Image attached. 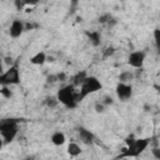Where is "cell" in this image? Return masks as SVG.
Segmentation results:
<instances>
[{"label": "cell", "instance_id": "obj_10", "mask_svg": "<svg viewBox=\"0 0 160 160\" xmlns=\"http://www.w3.org/2000/svg\"><path fill=\"white\" fill-rule=\"evenodd\" d=\"M86 76H88V74H86V71H84V70L76 72V74L71 78V85L75 86V88H80V85L84 82V80L86 79Z\"/></svg>", "mask_w": 160, "mask_h": 160}, {"label": "cell", "instance_id": "obj_2", "mask_svg": "<svg viewBox=\"0 0 160 160\" xmlns=\"http://www.w3.org/2000/svg\"><path fill=\"white\" fill-rule=\"evenodd\" d=\"M56 99L60 104H62L68 109H75L78 102H79L75 86H72L71 84L60 88L58 94H56Z\"/></svg>", "mask_w": 160, "mask_h": 160}, {"label": "cell", "instance_id": "obj_19", "mask_svg": "<svg viewBox=\"0 0 160 160\" xmlns=\"http://www.w3.org/2000/svg\"><path fill=\"white\" fill-rule=\"evenodd\" d=\"M95 110H96V112H102L105 110V106L101 102H98V104H95Z\"/></svg>", "mask_w": 160, "mask_h": 160}, {"label": "cell", "instance_id": "obj_3", "mask_svg": "<svg viewBox=\"0 0 160 160\" xmlns=\"http://www.w3.org/2000/svg\"><path fill=\"white\" fill-rule=\"evenodd\" d=\"M150 144V139L149 138H142V139H135L131 144H129L122 152L119 155L118 159H124V158H136L139 156L141 152H144V150L149 146Z\"/></svg>", "mask_w": 160, "mask_h": 160}, {"label": "cell", "instance_id": "obj_9", "mask_svg": "<svg viewBox=\"0 0 160 160\" xmlns=\"http://www.w3.org/2000/svg\"><path fill=\"white\" fill-rule=\"evenodd\" d=\"M78 135H79L80 141L85 145H91L94 142V134L90 130L85 129V128H79L78 129Z\"/></svg>", "mask_w": 160, "mask_h": 160}, {"label": "cell", "instance_id": "obj_8", "mask_svg": "<svg viewBox=\"0 0 160 160\" xmlns=\"http://www.w3.org/2000/svg\"><path fill=\"white\" fill-rule=\"evenodd\" d=\"M24 22L21 20H12L10 28H9V35L12 38V39H16V38H20L21 34L24 32Z\"/></svg>", "mask_w": 160, "mask_h": 160}, {"label": "cell", "instance_id": "obj_13", "mask_svg": "<svg viewBox=\"0 0 160 160\" xmlns=\"http://www.w3.org/2000/svg\"><path fill=\"white\" fill-rule=\"evenodd\" d=\"M68 154L70 156H79L81 154V148L76 142H70L68 145Z\"/></svg>", "mask_w": 160, "mask_h": 160}, {"label": "cell", "instance_id": "obj_15", "mask_svg": "<svg viewBox=\"0 0 160 160\" xmlns=\"http://www.w3.org/2000/svg\"><path fill=\"white\" fill-rule=\"evenodd\" d=\"M86 35L94 46H98L100 44V34L98 31H90V32H86Z\"/></svg>", "mask_w": 160, "mask_h": 160}, {"label": "cell", "instance_id": "obj_21", "mask_svg": "<svg viewBox=\"0 0 160 160\" xmlns=\"http://www.w3.org/2000/svg\"><path fill=\"white\" fill-rule=\"evenodd\" d=\"M152 154L155 155L156 159H160V154H159V149H158V148H154V149H152Z\"/></svg>", "mask_w": 160, "mask_h": 160}, {"label": "cell", "instance_id": "obj_12", "mask_svg": "<svg viewBox=\"0 0 160 160\" xmlns=\"http://www.w3.org/2000/svg\"><path fill=\"white\" fill-rule=\"evenodd\" d=\"M66 141V138H65V134L61 132V131H55L52 135H51V142L56 146H61L64 145Z\"/></svg>", "mask_w": 160, "mask_h": 160}, {"label": "cell", "instance_id": "obj_1", "mask_svg": "<svg viewBox=\"0 0 160 160\" xmlns=\"http://www.w3.org/2000/svg\"><path fill=\"white\" fill-rule=\"evenodd\" d=\"M19 132V120L12 118H5L0 120V138L4 144L11 142Z\"/></svg>", "mask_w": 160, "mask_h": 160}, {"label": "cell", "instance_id": "obj_5", "mask_svg": "<svg viewBox=\"0 0 160 160\" xmlns=\"http://www.w3.org/2000/svg\"><path fill=\"white\" fill-rule=\"evenodd\" d=\"M18 84H20V71L18 65H11L9 66L8 70H5L0 75V86H9Z\"/></svg>", "mask_w": 160, "mask_h": 160}, {"label": "cell", "instance_id": "obj_23", "mask_svg": "<svg viewBox=\"0 0 160 160\" xmlns=\"http://www.w3.org/2000/svg\"><path fill=\"white\" fill-rule=\"evenodd\" d=\"M4 72V64H2V59L0 58V75Z\"/></svg>", "mask_w": 160, "mask_h": 160}, {"label": "cell", "instance_id": "obj_14", "mask_svg": "<svg viewBox=\"0 0 160 160\" xmlns=\"http://www.w3.org/2000/svg\"><path fill=\"white\" fill-rule=\"evenodd\" d=\"M135 75L131 71H122L119 75V82H124V84H129L131 80H134Z\"/></svg>", "mask_w": 160, "mask_h": 160}, {"label": "cell", "instance_id": "obj_22", "mask_svg": "<svg viewBox=\"0 0 160 160\" xmlns=\"http://www.w3.org/2000/svg\"><path fill=\"white\" fill-rule=\"evenodd\" d=\"M154 35H155V41H156V44H159V29H155Z\"/></svg>", "mask_w": 160, "mask_h": 160}, {"label": "cell", "instance_id": "obj_17", "mask_svg": "<svg viewBox=\"0 0 160 160\" xmlns=\"http://www.w3.org/2000/svg\"><path fill=\"white\" fill-rule=\"evenodd\" d=\"M100 102H101V104H102V105L106 108V106H109V105H111V104H112V99H111L110 96H105V98H104V99H102Z\"/></svg>", "mask_w": 160, "mask_h": 160}, {"label": "cell", "instance_id": "obj_4", "mask_svg": "<svg viewBox=\"0 0 160 160\" xmlns=\"http://www.w3.org/2000/svg\"><path fill=\"white\" fill-rule=\"evenodd\" d=\"M101 88H102V84L98 78L88 75L84 82L80 85V90L78 92V101H82L88 95L98 92L99 90H101Z\"/></svg>", "mask_w": 160, "mask_h": 160}, {"label": "cell", "instance_id": "obj_6", "mask_svg": "<svg viewBox=\"0 0 160 160\" xmlns=\"http://www.w3.org/2000/svg\"><path fill=\"white\" fill-rule=\"evenodd\" d=\"M144 62H145V52H144V51L136 50V51L130 52V55H129V58H128V64H129L131 68L141 69V68L144 66Z\"/></svg>", "mask_w": 160, "mask_h": 160}, {"label": "cell", "instance_id": "obj_11", "mask_svg": "<svg viewBox=\"0 0 160 160\" xmlns=\"http://www.w3.org/2000/svg\"><path fill=\"white\" fill-rule=\"evenodd\" d=\"M45 61H48V56L44 51H38L35 55L30 58V62L34 65H42Z\"/></svg>", "mask_w": 160, "mask_h": 160}, {"label": "cell", "instance_id": "obj_24", "mask_svg": "<svg viewBox=\"0 0 160 160\" xmlns=\"http://www.w3.org/2000/svg\"><path fill=\"white\" fill-rule=\"evenodd\" d=\"M2 145H4V141H2V139L0 138V150H1V148H2Z\"/></svg>", "mask_w": 160, "mask_h": 160}, {"label": "cell", "instance_id": "obj_20", "mask_svg": "<svg viewBox=\"0 0 160 160\" xmlns=\"http://www.w3.org/2000/svg\"><path fill=\"white\" fill-rule=\"evenodd\" d=\"M110 18H111V16H110L109 14H105V15H102V16L99 18V21H100V22H106L108 20H110Z\"/></svg>", "mask_w": 160, "mask_h": 160}, {"label": "cell", "instance_id": "obj_16", "mask_svg": "<svg viewBox=\"0 0 160 160\" xmlns=\"http://www.w3.org/2000/svg\"><path fill=\"white\" fill-rule=\"evenodd\" d=\"M45 104H46V106L48 108H50V109H54V108H56V105L59 104V101H58V99H56V96H48L46 99H45Z\"/></svg>", "mask_w": 160, "mask_h": 160}, {"label": "cell", "instance_id": "obj_7", "mask_svg": "<svg viewBox=\"0 0 160 160\" xmlns=\"http://www.w3.org/2000/svg\"><path fill=\"white\" fill-rule=\"evenodd\" d=\"M115 91H116L118 99L121 100V101H128L132 96V86L130 84L119 82L115 88Z\"/></svg>", "mask_w": 160, "mask_h": 160}, {"label": "cell", "instance_id": "obj_18", "mask_svg": "<svg viewBox=\"0 0 160 160\" xmlns=\"http://www.w3.org/2000/svg\"><path fill=\"white\" fill-rule=\"evenodd\" d=\"M0 92H1L5 98H10V96H11V91L8 89V86H2L1 90H0Z\"/></svg>", "mask_w": 160, "mask_h": 160}]
</instances>
